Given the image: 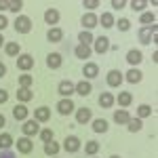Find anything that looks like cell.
Instances as JSON below:
<instances>
[{
    "mask_svg": "<svg viewBox=\"0 0 158 158\" xmlns=\"http://www.w3.org/2000/svg\"><path fill=\"white\" fill-rule=\"evenodd\" d=\"M74 89H76V85H74L72 80H61L59 86H57V93H59L61 97H70L72 93H76Z\"/></svg>",
    "mask_w": 158,
    "mask_h": 158,
    "instance_id": "obj_10",
    "label": "cell"
},
{
    "mask_svg": "<svg viewBox=\"0 0 158 158\" xmlns=\"http://www.w3.org/2000/svg\"><path fill=\"white\" fill-rule=\"evenodd\" d=\"M74 108H76V106H74V101L70 97H63V99L57 101V112H59L61 116H70L74 112Z\"/></svg>",
    "mask_w": 158,
    "mask_h": 158,
    "instance_id": "obj_7",
    "label": "cell"
},
{
    "mask_svg": "<svg viewBox=\"0 0 158 158\" xmlns=\"http://www.w3.org/2000/svg\"><path fill=\"white\" fill-rule=\"evenodd\" d=\"M93 131H95V133H106V131H108V120L95 118V120H93Z\"/></svg>",
    "mask_w": 158,
    "mask_h": 158,
    "instance_id": "obj_30",
    "label": "cell"
},
{
    "mask_svg": "<svg viewBox=\"0 0 158 158\" xmlns=\"http://www.w3.org/2000/svg\"><path fill=\"white\" fill-rule=\"evenodd\" d=\"M82 25H85L86 32H89V30H93L95 25H99V17L95 13H86V15H82Z\"/></svg>",
    "mask_w": 158,
    "mask_h": 158,
    "instance_id": "obj_18",
    "label": "cell"
},
{
    "mask_svg": "<svg viewBox=\"0 0 158 158\" xmlns=\"http://www.w3.org/2000/svg\"><path fill=\"white\" fill-rule=\"evenodd\" d=\"M34 120H38V122L51 120V108H47V106H40V108H36V110H34Z\"/></svg>",
    "mask_w": 158,
    "mask_h": 158,
    "instance_id": "obj_12",
    "label": "cell"
},
{
    "mask_svg": "<svg viewBox=\"0 0 158 158\" xmlns=\"http://www.w3.org/2000/svg\"><path fill=\"white\" fill-rule=\"evenodd\" d=\"M112 6H114L116 11H120V9L127 6V2H124V0H112Z\"/></svg>",
    "mask_w": 158,
    "mask_h": 158,
    "instance_id": "obj_44",
    "label": "cell"
},
{
    "mask_svg": "<svg viewBox=\"0 0 158 158\" xmlns=\"http://www.w3.org/2000/svg\"><path fill=\"white\" fill-rule=\"evenodd\" d=\"M34 97V91L32 89H23V86H19V91H17V99L25 103V101H30V99Z\"/></svg>",
    "mask_w": 158,
    "mask_h": 158,
    "instance_id": "obj_27",
    "label": "cell"
},
{
    "mask_svg": "<svg viewBox=\"0 0 158 158\" xmlns=\"http://www.w3.org/2000/svg\"><path fill=\"white\" fill-rule=\"evenodd\" d=\"M122 80H124V74H122L120 70H110L108 76H106V82H108V86H112V89H118V86L122 85Z\"/></svg>",
    "mask_w": 158,
    "mask_h": 158,
    "instance_id": "obj_4",
    "label": "cell"
},
{
    "mask_svg": "<svg viewBox=\"0 0 158 158\" xmlns=\"http://www.w3.org/2000/svg\"><path fill=\"white\" fill-rule=\"evenodd\" d=\"M129 120H131V116H129V112H127L124 108L114 112V122H116V124H127Z\"/></svg>",
    "mask_w": 158,
    "mask_h": 158,
    "instance_id": "obj_24",
    "label": "cell"
},
{
    "mask_svg": "<svg viewBox=\"0 0 158 158\" xmlns=\"http://www.w3.org/2000/svg\"><path fill=\"white\" fill-rule=\"evenodd\" d=\"M91 53H93V49H91V47H86V44H78V47L74 49V55H76L78 59H89V57H91Z\"/></svg>",
    "mask_w": 158,
    "mask_h": 158,
    "instance_id": "obj_23",
    "label": "cell"
},
{
    "mask_svg": "<svg viewBox=\"0 0 158 158\" xmlns=\"http://www.w3.org/2000/svg\"><path fill=\"white\" fill-rule=\"evenodd\" d=\"M47 40H49V42H61V40H63V32H61V27H49V32H47Z\"/></svg>",
    "mask_w": 158,
    "mask_h": 158,
    "instance_id": "obj_21",
    "label": "cell"
},
{
    "mask_svg": "<svg viewBox=\"0 0 158 158\" xmlns=\"http://www.w3.org/2000/svg\"><path fill=\"white\" fill-rule=\"evenodd\" d=\"M127 61L131 63V65H139L141 61H143V55H141V51H137V49H131L129 53H127Z\"/></svg>",
    "mask_w": 158,
    "mask_h": 158,
    "instance_id": "obj_20",
    "label": "cell"
},
{
    "mask_svg": "<svg viewBox=\"0 0 158 158\" xmlns=\"http://www.w3.org/2000/svg\"><path fill=\"white\" fill-rule=\"evenodd\" d=\"M148 116H152V108L148 103H141L137 108V118H148Z\"/></svg>",
    "mask_w": 158,
    "mask_h": 158,
    "instance_id": "obj_36",
    "label": "cell"
},
{
    "mask_svg": "<svg viewBox=\"0 0 158 158\" xmlns=\"http://www.w3.org/2000/svg\"><path fill=\"white\" fill-rule=\"evenodd\" d=\"M4 51H6L9 57H19V55H21V47H19V42H15V40H13V42H6V44H4Z\"/></svg>",
    "mask_w": 158,
    "mask_h": 158,
    "instance_id": "obj_22",
    "label": "cell"
},
{
    "mask_svg": "<svg viewBox=\"0 0 158 158\" xmlns=\"http://www.w3.org/2000/svg\"><path fill=\"white\" fill-rule=\"evenodd\" d=\"M15 143H17V150H19L21 154H30V152L34 150V141H32L30 137H25V135H23V137H19Z\"/></svg>",
    "mask_w": 158,
    "mask_h": 158,
    "instance_id": "obj_9",
    "label": "cell"
},
{
    "mask_svg": "<svg viewBox=\"0 0 158 158\" xmlns=\"http://www.w3.org/2000/svg\"><path fill=\"white\" fill-rule=\"evenodd\" d=\"M80 146H82V141H80L76 135H70V137L63 139V150H65L68 154H76V152L80 150Z\"/></svg>",
    "mask_w": 158,
    "mask_h": 158,
    "instance_id": "obj_3",
    "label": "cell"
},
{
    "mask_svg": "<svg viewBox=\"0 0 158 158\" xmlns=\"http://www.w3.org/2000/svg\"><path fill=\"white\" fill-rule=\"evenodd\" d=\"M146 6H148L146 0H133V2H131V9H133V11H143Z\"/></svg>",
    "mask_w": 158,
    "mask_h": 158,
    "instance_id": "obj_40",
    "label": "cell"
},
{
    "mask_svg": "<svg viewBox=\"0 0 158 158\" xmlns=\"http://www.w3.org/2000/svg\"><path fill=\"white\" fill-rule=\"evenodd\" d=\"M110 158H120V156H110Z\"/></svg>",
    "mask_w": 158,
    "mask_h": 158,
    "instance_id": "obj_51",
    "label": "cell"
},
{
    "mask_svg": "<svg viewBox=\"0 0 158 158\" xmlns=\"http://www.w3.org/2000/svg\"><path fill=\"white\" fill-rule=\"evenodd\" d=\"M82 74H85V78H89V80H91V78H95V76L99 74L97 63H86L85 68H82Z\"/></svg>",
    "mask_w": 158,
    "mask_h": 158,
    "instance_id": "obj_26",
    "label": "cell"
},
{
    "mask_svg": "<svg viewBox=\"0 0 158 158\" xmlns=\"http://www.w3.org/2000/svg\"><path fill=\"white\" fill-rule=\"evenodd\" d=\"M17 68H19V70H23V72L32 70V68H34V57H32V55H27V53H21V55L17 57Z\"/></svg>",
    "mask_w": 158,
    "mask_h": 158,
    "instance_id": "obj_8",
    "label": "cell"
},
{
    "mask_svg": "<svg viewBox=\"0 0 158 158\" xmlns=\"http://www.w3.org/2000/svg\"><path fill=\"white\" fill-rule=\"evenodd\" d=\"M13 143H15V139H13L9 133H2V135H0V148H2V150H9Z\"/></svg>",
    "mask_w": 158,
    "mask_h": 158,
    "instance_id": "obj_33",
    "label": "cell"
},
{
    "mask_svg": "<svg viewBox=\"0 0 158 158\" xmlns=\"http://www.w3.org/2000/svg\"><path fill=\"white\" fill-rule=\"evenodd\" d=\"M141 127H143L141 118H131V120L127 122V129H129L131 133H137V131H141Z\"/></svg>",
    "mask_w": 158,
    "mask_h": 158,
    "instance_id": "obj_31",
    "label": "cell"
},
{
    "mask_svg": "<svg viewBox=\"0 0 158 158\" xmlns=\"http://www.w3.org/2000/svg\"><path fill=\"white\" fill-rule=\"evenodd\" d=\"M78 95H82V97H89L91 95V91H93V85L89 82V80H80V82H76V89H74Z\"/></svg>",
    "mask_w": 158,
    "mask_h": 158,
    "instance_id": "obj_17",
    "label": "cell"
},
{
    "mask_svg": "<svg viewBox=\"0 0 158 158\" xmlns=\"http://www.w3.org/2000/svg\"><path fill=\"white\" fill-rule=\"evenodd\" d=\"M0 47H4V36L0 34Z\"/></svg>",
    "mask_w": 158,
    "mask_h": 158,
    "instance_id": "obj_50",
    "label": "cell"
},
{
    "mask_svg": "<svg viewBox=\"0 0 158 158\" xmlns=\"http://www.w3.org/2000/svg\"><path fill=\"white\" fill-rule=\"evenodd\" d=\"M6 25H9V19H6L4 15H0V32H2V30H4Z\"/></svg>",
    "mask_w": 158,
    "mask_h": 158,
    "instance_id": "obj_46",
    "label": "cell"
},
{
    "mask_svg": "<svg viewBox=\"0 0 158 158\" xmlns=\"http://www.w3.org/2000/svg\"><path fill=\"white\" fill-rule=\"evenodd\" d=\"M141 78H143V72L141 70H137V68H131L127 76H124V80L127 82H131V85H137V82H141Z\"/></svg>",
    "mask_w": 158,
    "mask_h": 158,
    "instance_id": "obj_16",
    "label": "cell"
},
{
    "mask_svg": "<svg viewBox=\"0 0 158 158\" xmlns=\"http://www.w3.org/2000/svg\"><path fill=\"white\" fill-rule=\"evenodd\" d=\"M131 101H133V95H131L129 91H120V93H118V106H120V108H129Z\"/></svg>",
    "mask_w": 158,
    "mask_h": 158,
    "instance_id": "obj_25",
    "label": "cell"
},
{
    "mask_svg": "<svg viewBox=\"0 0 158 158\" xmlns=\"http://www.w3.org/2000/svg\"><path fill=\"white\" fill-rule=\"evenodd\" d=\"M82 6L89 9V11H93V9H97V6H99V0H82Z\"/></svg>",
    "mask_w": 158,
    "mask_h": 158,
    "instance_id": "obj_42",
    "label": "cell"
},
{
    "mask_svg": "<svg viewBox=\"0 0 158 158\" xmlns=\"http://www.w3.org/2000/svg\"><path fill=\"white\" fill-rule=\"evenodd\" d=\"M44 21H47L51 27H57V23H59V11H57V9H47V11H44Z\"/></svg>",
    "mask_w": 158,
    "mask_h": 158,
    "instance_id": "obj_13",
    "label": "cell"
},
{
    "mask_svg": "<svg viewBox=\"0 0 158 158\" xmlns=\"http://www.w3.org/2000/svg\"><path fill=\"white\" fill-rule=\"evenodd\" d=\"M21 9H23V2H21V0H9V11H13L17 15Z\"/></svg>",
    "mask_w": 158,
    "mask_h": 158,
    "instance_id": "obj_38",
    "label": "cell"
},
{
    "mask_svg": "<svg viewBox=\"0 0 158 158\" xmlns=\"http://www.w3.org/2000/svg\"><path fill=\"white\" fill-rule=\"evenodd\" d=\"M2 76H6V65L0 61V78H2Z\"/></svg>",
    "mask_w": 158,
    "mask_h": 158,
    "instance_id": "obj_48",
    "label": "cell"
},
{
    "mask_svg": "<svg viewBox=\"0 0 158 158\" xmlns=\"http://www.w3.org/2000/svg\"><path fill=\"white\" fill-rule=\"evenodd\" d=\"M91 118H93L91 108H78L76 110V122H78V124H86Z\"/></svg>",
    "mask_w": 158,
    "mask_h": 158,
    "instance_id": "obj_11",
    "label": "cell"
},
{
    "mask_svg": "<svg viewBox=\"0 0 158 158\" xmlns=\"http://www.w3.org/2000/svg\"><path fill=\"white\" fill-rule=\"evenodd\" d=\"M118 30H120V32H129V30H131V21L124 19V17L118 19Z\"/></svg>",
    "mask_w": 158,
    "mask_h": 158,
    "instance_id": "obj_41",
    "label": "cell"
},
{
    "mask_svg": "<svg viewBox=\"0 0 158 158\" xmlns=\"http://www.w3.org/2000/svg\"><path fill=\"white\" fill-rule=\"evenodd\" d=\"M9 9V0H0V11H6Z\"/></svg>",
    "mask_w": 158,
    "mask_h": 158,
    "instance_id": "obj_47",
    "label": "cell"
},
{
    "mask_svg": "<svg viewBox=\"0 0 158 158\" xmlns=\"http://www.w3.org/2000/svg\"><path fill=\"white\" fill-rule=\"evenodd\" d=\"M32 82H34V78H32L30 74H21V76H19V85L23 86V89H30Z\"/></svg>",
    "mask_w": 158,
    "mask_h": 158,
    "instance_id": "obj_37",
    "label": "cell"
},
{
    "mask_svg": "<svg viewBox=\"0 0 158 158\" xmlns=\"http://www.w3.org/2000/svg\"><path fill=\"white\" fill-rule=\"evenodd\" d=\"M110 38L108 36H99V38H95L93 40V51L97 53V55H103V53H108L110 51Z\"/></svg>",
    "mask_w": 158,
    "mask_h": 158,
    "instance_id": "obj_6",
    "label": "cell"
},
{
    "mask_svg": "<svg viewBox=\"0 0 158 158\" xmlns=\"http://www.w3.org/2000/svg\"><path fill=\"white\" fill-rule=\"evenodd\" d=\"M21 133H23L25 137H32V135L40 133V122H38V120H32V118L23 120V124H21Z\"/></svg>",
    "mask_w": 158,
    "mask_h": 158,
    "instance_id": "obj_5",
    "label": "cell"
},
{
    "mask_svg": "<svg viewBox=\"0 0 158 158\" xmlns=\"http://www.w3.org/2000/svg\"><path fill=\"white\" fill-rule=\"evenodd\" d=\"M156 34H158L156 23H154V25H148V27H141V30H139V42H141V44L156 42Z\"/></svg>",
    "mask_w": 158,
    "mask_h": 158,
    "instance_id": "obj_1",
    "label": "cell"
},
{
    "mask_svg": "<svg viewBox=\"0 0 158 158\" xmlns=\"http://www.w3.org/2000/svg\"><path fill=\"white\" fill-rule=\"evenodd\" d=\"M91 158H95V156H91Z\"/></svg>",
    "mask_w": 158,
    "mask_h": 158,
    "instance_id": "obj_52",
    "label": "cell"
},
{
    "mask_svg": "<svg viewBox=\"0 0 158 158\" xmlns=\"http://www.w3.org/2000/svg\"><path fill=\"white\" fill-rule=\"evenodd\" d=\"M59 148H61V146L57 143V141H47L42 150H44V154H47V156H57V152H59Z\"/></svg>",
    "mask_w": 158,
    "mask_h": 158,
    "instance_id": "obj_28",
    "label": "cell"
},
{
    "mask_svg": "<svg viewBox=\"0 0 158 158\" xmlns=\"http://www.w3.org/2000/svg\"><path fill=\"white\" fill-rule=\"evenodd\" d=\"M61 63H63V57H61L59 53H49L47 55V65H49L51 70H59Z\"/></svg>",
    "mask_w": 158,
    "mask_h": 158,
    "instance_id": "obj_14",
    "label": "cell"
},
{
    "mask_svg": "<svg viewBox=\"0 0 158 158\" xmlns=\"http://www.w3.org/2000/svg\"><path fill=\"white\" fill-rule=\"evenodd\" d=\"M53 135H55V133H53L51 129H42V131H40V139L47 143V141H53Z\"/></svg>",
    "mask_w": 158,
    "mask_h": 158,
    "instance_id": "obj_39",
    "label": "cell"
},
{
    "mask_svg": "<svg viewBox=\"0 0 158 158\" xmlns=\"http://www.w3.org/2000/svg\"><path fill=\"white\" fill-rule=\"evenodd\" d=\"M53 158H55V156H53Z\"/></svg>",
    "mask_w": 158,
    "mask_h": 158,
    "instance_id": "obj_53",
    "label": "cell"
},
{
    "mask_svg": "<svg viewBox=\"0 0 158 158\" xmlns=\"http://www.w3.org/2000/svg\"><path fill=\"white\" fill-rule=\"evenodd\" d=\"M154 21H156V15H154V13H143V15L139 17V23H143V27L154 25Z\"/></svg>",
    "mask_w": 158,
    "mask_h": 158,
    "instance_id": "obj_32",
    "label": "cell"
},
{
    "mask_svg": "<svg viewBox=\"0 0 158 158\" xmlns=\"http://www.w3.org/2000/svg\"><path fill=\"white\" fill-rule=\"evenodd\" d=\"M6 101H9V91L0 89V103H6Z\"/></svg>",
    "mask_w": 158,
    "mask_h": 158,
    "instance_id": "obj_45",
    "label": "cell"
},
{
    "mask_svg": "<svg viewBox=\"0 0 158 158\" xmlns=\"http://www.w3.org/2000/svg\"><path fill=\"white\" fill-rule=\"evenodd\" d=\"M27 116H30V110L25 108V103H19V106L13 108V118L15 120H27Z\"/></svg>",
    "mask_w": 158,
    "mask_h": 158,
    "instance_id": "obj_15",
    "label": "cell"
},
{
    "mask_svg": "<svg viewBox=\"0 0 158 158\" xmlns=\"http://www.w3.org/2000/svg\"><path fill=\"white\" fill-rule=\"evenodd\" d=\"M85 152L89 154V156H95L99 152V141H86L85 143Z\"/></svg>",
    "mask_w": 158,
    "mask_h": 158,
    "instance_id": "obj_34",
    "label": "cell"
},
{
    "mask_svg": "<svg viewBox=\"0 0 158 158\" xmlns=\"http://www.w3.org/2000/svg\"><path fill=\"white\" fill-rule=\"evenodd\" d=\"M99 23L103 25L106 30L114 27V23H116V21H114V15H112V13H101V19H99Z\"/></svg>",
    "mask_w": 158,
    "mask_h": 158,
    "instance_id": "obj_29",
    "label": "cell"
},
{
    "mask_svg": "<svg viewBox=\"0 0 158 158\" xmlns=\"http://www.w3.org/2000/svg\"><path fill=\"white\" fill-rule=\"evenodd\" d=\"M78 40H80V44H86V47H91V42H93V40H95V38H93V34H91V32H80V34H78Z\"/></svg>",
    "mask_w": 158,
    "mask_h": 158,
    "instance_id": "obj_35",
    "label": "cell"
},
{
    "mask_svg": "<svg viewBox=\"0 0 158 158\" xmlns=\"http://www.w3.org/2000/svg\"><path fill=\"white\" fill-rule=\"evenodd\" d=\"M0 158H17V154L11 150H0Z\"/></svg>",
    "mask_w": 158,
    "mask_h": 158,
    "instance_id": "obj_43",
    "label": "cell"
},
{
    "mask_svg": "<svg viewBox=\"0 0 158 158\" xmlns=\"http://www.w3.org/2000/svg\"><path fill=\"white\" fill-rule=\"evenodd\" d=\"M114 101H116V97H114L110 91H106V93H101V95H99V106H101V108H106V110L112 108V106H114Z\"/></svg>",
    "mask_w": 158,
    "mask_h": 158,
    "instance_id": "obj_19",
    "label": "cell"
},
{
    "mask_svg": "<svg viewBox=\"0 0 158 158\" xmlns=\"http://www.w3.org/2000/svg\"><path fill=\"white\" fill-rule=\"evenodd\" d=\"M2 127H6V118H4V116L0 114V129H2Z\"/></svg>",
    "mask_w": 158,
    "mask_h": 158,
    "instance_id": "obj_49",
    "label": "cell"
},
{
    "mask_svg": "<svg viewBox=\"0 0 158 158\" xmlns=\"http://www.w3.org/2000/svg\"><path fill=\"white\" fill-rule=\"evenodd\" d=\"M15 32L17 34H30L32 32V19L25 17V15H19L15 19Z\"/></svg>",
    "mask_w": 158,
    "mask_h": 158,
    "instance_id": "obj_2",
    "label": "cell"
}]
</instances>
